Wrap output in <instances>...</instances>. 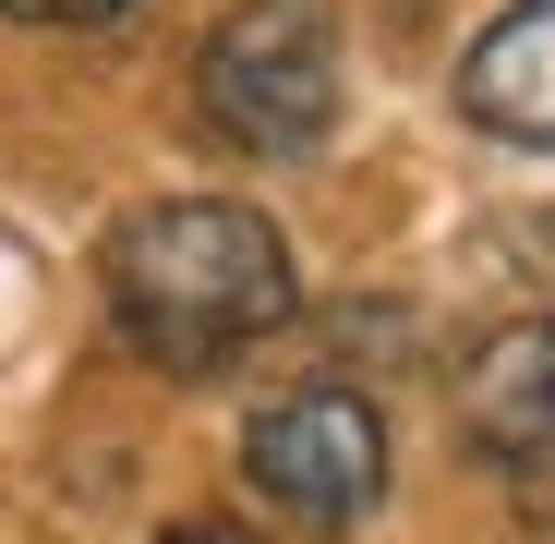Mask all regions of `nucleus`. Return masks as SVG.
Segmentation results:
<instances>
[{
	"mask_svg": "<svg viewBox=\"0 0 555 544\" xmlns=\"http://www.w3.org/2000/svg\"><path fill=\"white\" fill-rule=\"evenodd\" d=\"M98 291H109V327L157 363V376H218L254 339L291 327L302 303V266L278 242L266 206L242 194H169V206H133L98 254Z\"/></svg>",
	"mask_w": 555,
	"mask_h": 544,
	"instance_id": "f257e3e1",
	"label": "nucleus"
},
{
	"mask_svg": "<svg viewBox=\"0 0 555 544\" xmlns=\"http://www.w3.org/2000/svg\"><path fill=\"white\" fill-rule=\"evenodd\" d=\"M194 122L242 157H302L338 122V13L326 0H230L194 49Z\"/></svg>",
	"mask_w": 555,
	"mask_h": 544,
	"instance_id": "f03ea898",
	"label": "nucleus"
},
{
	"mask_svg": "<svg viewBox=\"0 0 555 544\" xmlns=\"http://www.w3.org/2000/svg\"><path fill=\"white\" fill-rule=\"evenodd\" d=\"M242 472H254V496L278 520L350 532V520H375V496H387V412L362 388H291V400H266L242 423Z\"/></svg>",
	"mask_w": 555,
	"mask_h": 544,
	"instance_id": "7ed1b4c3",
	"label": "nucleus"
},
{
	"mask_svg": "<svg viewBox=\"0 0 555 544\" xmlns=\"http://www.w3.org/2000/svg\"><path fill=\"white\" fill-rule=\"evenodd\" d=\"M459 423H472V447H483L531 508H555V315L483 339L472 388H459Z\"/></svg>",
	"mask_w": 555,
	"mask_h": 544,
	"instance_id": "20e7f679",
	"label": "nucleus"
},
{
	"mask_svg": "<svg viewBox=\"0 0 555 544\" xmlns=\"http://www.w3.org/2000/svg\"><path fill=\"white\" fill-rule=\"evenodd\" d=\"M459 110L495 146H555V0H507L459 61Z\"/></svg>",
	"mask_w": 555,
	"mask_h": 544,
	"instance_id": "39448f33",
	"label": "nucleus"
},
{
	"mask_svg": "<svg viewBox=\"0 0 555 544\" xmlns=\"http://www.w3.org/2000/svg\"><path fill=\"white\" fill-rule=\"evenodd\" d=\"M13 25H109V13H133V0H0Z\"/></svg>",
	"mask_w": 555,
	"mask_h": 544,
	"instance_id": "423d86ee",
	"label": "nucleus"
},
{
	"mask_svg": "<svg viewBox=\"0 0 555 544\" xmlns=\"http://www.w3.org/2000/svg\"><path fill=\"white\" fill-rule=\"evenodd\" d=\"M157 544H254V532H230V520H169Z\"/></svg>",
	"mask_w": 555,
	"mask_h": 544,
	"instance_id": "0eeeda50",
	"label": "nucleus"
}]
</instances>
